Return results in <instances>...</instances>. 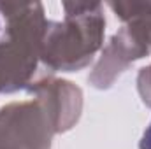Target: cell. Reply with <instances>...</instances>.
Instances as JSON below:
<instances>
[{
    "mask_svg": "<svg viewBox=\"0 0 151 149\" xmlns=\"http://www.w3.org/2000/svg\"><path fill=\"white\" fill-rule=\"evenodd\" d=\"M141 149H151V125H150V128L146 130L142 140H141Z\"/></svg>",
    "mask_w": 151,
    "mask_h": 149,
    "instance_id": "1",
    "label": "cell"
}]
</instances>
